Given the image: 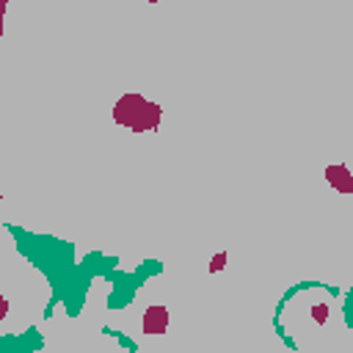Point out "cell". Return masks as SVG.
Here are the masks:
<instances>
[{
  "instance_id": "6da1fadb",
  "label": "cell",
  "mask_w": 353,
  "mask_h": 353,
  "mask_svg": "<svg viewBox=\"0 0 353 353\" xmlns=\"http://www.w3.org/2000/svg\"><path fill=\"white\" fill-rule=\"evenodd\" d=\"M110 119L124 127V130H132V132H152L160 127V119H163V108L152 99H146L143 94H121L116 102H113V110H110Z\"/></svg>"
},
{
  "instance_id": "7a4b0ae2",
  "label": "cell",
  "mask_w": 353,
  "mask_h": 353,
  "mask_svg": "<svg viewBox=\"0 0 353 353\" xmlns=\"http://www.w3.org/2000/svg\"><path fill=\"white\" fill-rule=\"evenodd\" d=\"M325 182H328L336 193H342V196H350V193H353V174H350V168H347L345 163L328 165V168H325Z\"/></svg>"
},
{
  "instance_id": "3957f363",
  "label": "cell",
  "mask_w": 353,
  "mask_h": 353,
  "mask_svg": "<svg viewBox=\"0 0 353 353\" xmlns=\"http://www.w3.org/2000/svg\"><path fill=\"white\" fill-rule=\"evenodd\" d=\"M141 328H143V334H165V328H168V309L165 306H160V303H152L146 312H143V317H141Z\"/></svg>"
},
{
  "instance_id": "277c9868",
  "label": "cell",
  "mask_w": 353,
  "mask_h": 353,
  "mask_svg": "<svg viewBox=\"0 0 353 353\" xmlns=\"http://www.w3.org/2000/svg\"><path fill=\"white\" fill-rule=\"evenodd\" d=\"M328 314H331V309H328L325 303H317V306H312V320H314L317 325H323V323L328 320Z\"/></svg>"
},
{
  "instance_id": "5b68a950",
  "label": "cell",
  "mask_w": 353,
  "mask_h": 353,
  "mask_svg": "<svg viewBox=\"0 0 353 353\" xmlns=\"http://www.w3.org/2000/svg\"><path fill=\"white\" fill-rule=\"evenodd\" d=\"M226 268V251H221V254H215L212 259H210V273H218V270H223Z\"/></svg>"
},
{
  "instance_id": "8992f818",
  "label": "cell",
  "mask_w": 353,
  "mask_h": 353,
  "mask_svg": "<svg viewBox=\"0 0 353 353\" xmlns=\"http://www.w3.org/2000/svg\"><path fill=\"white\" fill-rule=\"evenodd\" d=\"M6 6H8V0H0V39H3V17H6Z\"/></svg>"
},
{
  "instance_id": "52a82bcc",
  "label": "cell",
  "mask_w": 353,
  "mask_h": 353,
  "mask_svg": "<svg viewBox=\"0 0 353 353\" xmlns=\"http://www.w3.org/2000/svg\"><path fill=\"white\" fill-rule=\"evenodd\" d=\"M6 314H8V301H6L3 295H0V320H3Z\"/></svg>"
},
{
  "instance_id": "ba28073f",
  "label": "cell",
  "mask_w": 353,
  "mask_h": 353,
  "mask_svg": "<svg viewBox=\"0 0 353 353\" xmlns=\"http://www.w3.org/2000/svg\"><path fill=\"white\" fill-rule=\"evenodd\" d=\"M149 3H152V6H154V3H157V0H149Z\"/></svg>"
},
{
  "instance_id": "9c48e42d",
  "label": "cell",
  "mask_w": 353,
  "mask_h": 353,
  "mask_svg": "<svg viewBox=\"0 0 353 353\" xmlns=\"http://www.w3.org/2000/svg\"><path fill=\"white\" fill-rule=\"evenodd\" d=\"M0 199H3V188H0Z\"/></svg>"
}]
</instances>
